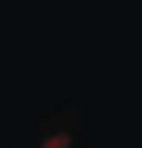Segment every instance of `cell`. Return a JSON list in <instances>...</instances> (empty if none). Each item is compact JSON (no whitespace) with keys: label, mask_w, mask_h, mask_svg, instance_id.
Here are the masks:
<instances>
[{"label":"cell","mask_w":142,"mask_h":148,"mask_svg":"<svg viewBox=\"0 0 142 148\" xmlns=\"http://www.w3.org/2000/svg\"><path fill=\"white\" fill-rule=\"evenodd\" d=\"M71 134L68 131H54V134H48L43 143H40V148H71Z\"/></svg>","instance_id":"cell-1"}]
</instances>
